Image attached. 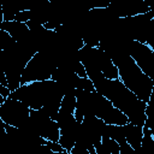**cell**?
<instances>
[{
	"mask_svg": "<svg viewBox=\"0 0 154 154\" xmlns=\"http://www.w3.org/2000/svg\"><path fill=\"white\" fill-rule=\"evenodd\" d=\"M93 83L99 94L109 100L116 108L128 117L129 123L144 126L147 122V103L130 91L120 79H107L105 76H101Z\"/></svg>",
	"mask_w": 154,
	"mask_h": 154,
	"instance_id": "1",
	"label": "cell"
},
{
	"mask_svg": "<svg viewBox=\"0 0 154 154\" xmlns=\"http://www.w3.org/2000/svg\"><path fill=\"white\" fill-rule=\"evenodd\" d=\"M10 97L22 101L30 109H43L53 120H57L64 93L57 82L48 79L23 84L12 91Z\"/></svg>",
	"mask_w": 154,
	"mask_h": 154,
	"instance_id": "2",
	"label": "cell"
},
{
	"mask_svg": "<svg viewBox=\"0 0 154 154\" xmlns=\"http://www.w3.org/2000/svg\"><path fill=\"white\" fill-rule=\"evenodd\" d=\"M113 64L118 67L119 79L123 84L140 100L148 103L153 93V81L137 66L130 55H125L113 61Z\"/></svg>",
	"mask_w": 154,
	"mask_h": 154,
	"instance_id": "3",
	"label": "cell"
},
{
	"mask_svg": "<svg viewBox=\"0 0 154 154\" xmlns=\"http://www.w3.org/2000/svg\"><path fill=\"white\" fill-rule=\"evenodd\" d=\"M57 67L58 63L53 55L46 52H37L26 64L22 75L20 84L48 81L52 78V73Z\"/></svg>",
	"mask_w": 154,
	"mask_h": 154,
	"instance_id": "4",
	"label": "cell"
},
{
	"mask_svg": "<svg viewBox=\"0 0 154 154\" xmlns=\"http://www.w3.org/2000/svg\"><path fill=\"white\" fill-rule=\"evenodd\" d=\"M30 112L31 109L22 101L7 97L0 106V120L6 125L20 129L29 123Z\"/></svg>",
	"mask_w": 154,
	"mask_h": 154,
	"instance_id": "5",
	"label": "cell"
},
{
	"mask_svg": "<svg viewBox=\"0 0 154 154\" xmlns=\"http://www.w3.org/2000/svg\"><path fill=\"white\" fill-rule=\"evenodd\" d=\"M30 124L32 129L43 138L52 142H59L60 128L43 109H31Z\"/></svg>",
	"mask_w": 154,
	"mask_h": 154,
	"instance_id": "6",
	"label": "cell"
},
{
	"mask_svg": "<svg viewBox=\"0 0 154 154\" xmlns=\"http://www.w3.org/2000/svg\"><path fill=\"white\" fill-rule=\"evenodd\" d=\"M130 57L137 66L153 81L154 79V51L146 43L135 40L130 43Z\"/></svg>",
	"mask_w": 154,
	"mask_h": 154,
	"instance_id": "7",
	"label": "cell"
},
{
	"mask_svg": "<svg viewBox=\"0 0 154 154\" xmlns=\"http://www.w3.org/2000/svg\"><path fill=\"white\" fill-rule=\"evenodd\" d=\"M0 30H4L8 32L17 42H23L29 38L30 30L25 23L20 22H1L0 23Z\"/></svg>",
	"mask_w": 154,
	"mask_h": 154,
	"instance_id": "8",
	"label": "cell"
},
{
	"mask_svg": "<svg viewBox=\"0 0 154 154\" xmlns=\"http://www.w3.org/2000/svg\"><path fill=\"white\" fill-rule=\"evenodd\" d=\"M96 61H97V66H99L100 71L107 79H119L118 67L113 64L112 59L101 48H97Z\"/></svg>",
	"mask_w": 154,
	"mask_h": 154,
	"instance_id": "9",
	"label": "cell"
},
{
	"mask_svg": "<svg viewBox=\"0 0 154 154\" xmlns=\"http://www.w3.org/2000/svg\"><path fill=\"white\" fill-rule=\"evenodd\" d=\"M124 132H125L126 142L134 149L141 148L142 137H143V126H137L131 123H128L126 125H124Z\"/></svg>",
	"mask_w": 154,
	"mask_h": 154,
	"instance_id": "10",
	"label": "cell"
},
{
	"mask_svg": "<svg viewBox=\"0 0 154 154\" xmlns=\"http://www.w3.org/2000/svg\"><path fill=\"white\" fill-rule=\"evenodd\" d=\"M76 103H77V100H76V91L65 94L64 97H63V100H61L60 112L73 114L75 111H76Z\"/></svg>",
	"mask_w": 154,
	"mask_h": 154,
	"instance_id": "11",
	"label": "cell"
},
{
	"mask_svg": "<svg viewBox=\"0 0 154 154\" xmlns=\"http://www.w3.org/2000/svg\"><path fill=\"white\" fill-rule=\"evenodd\" d=\"M141 148L147 154H154V137H153L149 128L147 126V124H144V126H143V137H142Z\"/></svg>",
	"mask_w": 154,
	"mask_h": 154,
	"instance_id": "12",
	"label": "cell"
},
{
	"mask_svg": "<svg viewBox=\"0 0 154 154\" xmlns=\"http://www.w3.org/2000/svg\"><path fill=\"white\" fill-rule=\"evenodd\" d=\"M16 43H17V41L8 32H6L4 30H0V49L1 51L11 49Z\"/></svg>",
	"mask_w": 154,
	"mask_h": 154,
	"instance_id": "13",
	"label": "cell"
},
{
	"mask_svg": "<svg viewBox=\"0 0 154 154\" xmlns=\"http://www.w3.org/2000/svg\"><path fill=\"white\" fill-rule=\"evenodd\" d=\"M77 90H84V91H95V87H94L93 81H91L89 77H85V78H79Z\"/></svg>",
	"mask_w": 154,
	"mask_h": 154,
	"instance_id": "14",
	"label": "cell"
},
{
	"mask_svg": "<svg viewBox=\"0 0 154 154\" xmlns=\"http://www.w3.org/2000/svg\"><path fill=\"white\" fill-rule=\"evenodd\" d=\"M31 19V12L30 10H22L16 14V22H20V23H28Z\"/></svg>",
	"mask_w": 154,
	"mask_h": 154,
	"instance_id": "15",
	"label": "cell"
},
{
	"mask_svg": "<svg viewBox=\"0 0 154 154\" xmlns=\"http://www.w3.org/2000/svg\"><path fill=\"white\" fill-rule=\"evenodd\" d=\"M73 71H75V73H77L78 77H81V78H85V77H88L87 71H85V67L83 66V64H82L81 61H77V63L75 64Z\"/></svg>",
	"mask_w": 154,
	"mask_h": 154,
	"instance_id": "16",
	"label": "cell"
},
{
	"mask_svg": "<svg viewBox=\"0 0 154 154\" xmlns=\"http://www.w3.org/2000/svg\"><path fill=\"white\" fill-rule=\"evenodd\" d=\"M70 153H71V154H90V153L88 152V149H87L84 146L78 144V143L75 144V147L72 148V150H71Z\"/></svg>",
	"mask_w": 154,
	"mask_h": 154,
	"instance_id": "17",
	"label": "cell"
},
{
	"mask_svg": "<svg viewBox=\"0 0 154 154\" xmlns=\"http://www.w3.org/2000/svg\"><path fill=\"white\" fill-rule=\"evenodd\" d=\"M119 147H120V154H136L135 149L128 142H125L124 144H120Z\"/></svg>",
	"mask_w": 154,
	"mask_h": 154,
	"instance_id": "18",
	"label": "cell"
},
{
	"mask_svg": "<svg viewBox=\"0 0 154 154\" xmlns=\"http://www.w3.org/2000/svg\"><path fill=\"white\" fill-rule=\"evenodd\" d=\"M47 146L52 149L53 153H58V152H63V150H65V149L61 147V144H60L59 142H52V141H48V142H47Z\"/></svg>",
	"mask_w": 154,
	"mask_h": 154,
	"instance_id": "19",
	"label": "cell"
},
{
	"mask_svg": "<svg viewBox=\"0 0 154 154\" xmlns=\"http://www.w3.org/2000/svg\"><path fill=\"white\" fill-rule=\"evenodd\" d=\"M11 90H10V88H7V87H4V85H1L0 84V95L4 97V99H7V97H10V95H11Z\"/></svg>",
	"mask_w": 154,
	"mask_h": 154,
	"instance_id": "20",
	"label": "cell"
},
{
	"mask_svg": "<svg viewBox=\"0 0 154 154\" xmlns=\"http://www.w3.org/2000/svg\"><path fill=\"white\" fill-rule=\"evenodd\" d=\"M38 153H40V154H53L52 149H51L47 144H42V146H40V150H38Z\"/></svg>",
	"mask_w": 154,
	"mask_h": 154,
	"instance_id": "21",
	"label": "cell"
},
{
	"mask_svg": "<svg viewBox=\"0 0 154 154\" xmlns=\"http://www.w3.org/2000/svg\"><path fill=\"white\" fill-rule=\"evenodd\" d=\"M147 105H149V106H154V90H153V93H152V95H150L149 101H148Z\"/></svg>",
	"mask_w": 154,
	"mask_h": 154,
	"instance_id": "22",
	"label": "cell"
},
{
	"mask_svg": "<svg viewBox=\"0 0 154 154\" xmlns=\"http://www.w3.org/2000/svg\"><path fill=\"white\" fill-rule=\"evenodd\" d=\"M146 45H148V46H149V47H150V48H152V49L154 51V37H153V38H152L150 41H148V42H147Z\"/></svg>",
	"mask_w": 154,
	"mask_h": 154,
	"instance_id": "23",
	"label": "cell"
},
{
	"mask_svg": "<svg viewBox=\"0 0 154 154\" xmlns=\"http://www.w3.org/2000/svg\"><path fill=\"white\" fill-rule=\"evenodd\" d=\"M53 154H71V153H69L67 150H63V152H58V153H53Z\"/></svg>",
	"mask_w": 154,
	"mask_h": 154,
	"instance_id": "24",
	"label": "cell"
},
{
	"mask_svg": "<svg viewBox=\"0 0 154 154\" xmlns=\"http://www.w3.org/2000/svg\"><path fill=\"white\" fill-rule=\"evenodd\" d=\"M153 90H154V79H153Z\"/></svg>",
	"mask_w": 154,
	"mask_h": 154,
	"instance_id": "25",
	"label": "cell"
}]
</instances>
